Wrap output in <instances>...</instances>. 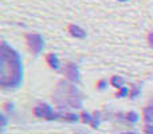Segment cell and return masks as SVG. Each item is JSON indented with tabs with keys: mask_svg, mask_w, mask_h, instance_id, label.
Returning a JSON list of instances; mask_svg holds the SVG:
<instances>
[{
	"mask_svg": "<svg viewBox=\"0 0 153 134\" xmlns=\"http://www.w3.org/2000/svg\"><path fill=\"white\" fill-rule=\"evenodd\" d=\"M110 83H111V86L117 87V89H121L122 84H124V79L118 78V76H113V78H111V81H110Z\"/></svg>",
	"mask_w": 153,
	"mask_h": 134,
	"instance_id": "obj_6",
	"label": "cell"
},
{
	"mask_svg": "<svg viewBox=\"0 0 153 134\" xmlns=\"http://www.w3.org/2000/svg\"><path fill=\"white\" fill-rule=\"evenodd\" d=\"M34 114L36 117H43V118H47V119H51L53 118V110L48 105H40V106H36L34 109Z\"/></svg>",
	"mask_w": 153,
	"mask_h": 134,
	"instance_id": "obj_2",
	"label": "cell"
},
{
	"mask_svg": "<svg viewBox=\"0 0 153 134\" xmlns=\"http://www.w3.org/2000/svg\"><path fill=\"white\" fill-rule=\"evenodd\" d=\"M137 118H138V115L134 113V111H130V113L128 114V119H129L130 122H136L137 121Z\"/></svg>",
	"mask_w": 153,
	"mask_h": 134,
	"instance_id": "obj_9",
	"label": "cell"
},
{
	"mask_svg": "<svg viewBox=\"0 0 153 134\" xmlns=\"http://www.w3.org/2000/svg\"><path fill=\"white\" fill-rule=\"evenodd\" d=\"M148 42H149V44L153 47V32H151V34L148 35Z\"/></svg>",
	"mask_w": 153,
	"mask_h": 134,
	"instance_id": "obj_13",
	"label": "cell"
},
{
	"mask_svg": "<svg viewBox=\"0 0 153 134\" xmlns=\"http://www.w3.org/2000/svg\"><path fill=\"white\" fill-rule=\"evenodd\" d=\"M69 32H70V35H71V36L79 38V39L86 38V32H85L81 27L75 26V24H70V26H69Z\"/></svg>",
	"mask_w": 153,
	"mask_h": 134,
	"instance_id": "obj_4",
	"label": "cell"
},
{
	"mask_svg": "<svg viewBox=\"0 0 153 134\" xmlns=\"http://www.w3.org/2000/svg\"><path fill=\"white\" fill-rule=\"evenodd\" d=\"M126 93H128V89H126V87H122V89L120 90V93H117V97L124 98L125 95H126Z\"/></svg>",
	"mask_w": 153,
	"mask_h": 134,
	"instance_id": "obj_10",
	"label": "cell"
},
{
	"mask_svg": "<svg viewBox=\"0 0 153 134\" xmlns=\"http://www.w3.org/2000/svg\"><path fill=\"white\" fill-rule=\"evenodd\" d=\"M118 1H126V0H118Z\"/></svg>",
	"mask_w": 153,
	"mask_h": 134,
	"instance_id": "obj_15",
	"label": "cell"
},
{
	"mask_svg": "<svg viewBox=\"0 0 153 134\" xmlns=\"http://www.w3.org/2000/svg\"><path fill=\"white\" fill-rule=\"evenodd\" d=\"M27 43H28L30 48H31V51L35 55H38V54L40 53V50L43 48V39H42V36L38 34L27 35Z\"/></svg>",
	"mask_w": 153,
	"mask_h": 134,
	"instance_id": "obj_1",
	"label": "cell"
},
{
	"mask_svg": "<svg viewBox=\"0 0 153 134\" xmlns=\"http://www.w3.org/2000/svg\"><path fill=\"white\" fill-rule=\"evenodd\" d=\"M66 75L69 79H71L73 82H78L79 81V75H78V70L73 63H66Z\"/></svg>",
	"mask_w": 153,
	"mask_h": 134,
	"instance_id": "obj_3",
	"label": "cell"
},
{
	"mask_svg": "<svg viewBox=\"0 0 153 134\" xmlns=\"http://www.w3.org/2000/svg\"><path fill=\"white\" fill-rule=\"evenodd\" d=\"M106 84H108V83H106L105 79H101V81L97 83V86H98V89H100V90H102V89H105Z\"/></svg>",
	"mask_w": 153,
	"mask_h": 134,
	"instance_id": "obj_11",
	"label": "cell"
},
{
	"mask_svg": "<svg viewBox=\"0 0 153 134\" xmlns=\"http://www.w3.org/2000/svg\"><path fill=\"white\" fill-rule=\"evenodd\" d=\"M145 133L146 134H153V126H145Z\"/></svg>",
	"mask_w": 153,
	"mask_h": 134,
	"instance_id": "obj_12",
	"label": "cell"
},
{
	"mask_svg": "<svg viewBox=\"0 0 153 134\" xmlns=\"http://www.w3.org/2000/svg\"><path fill=\"white\" fill-rule=\"evenodd\" d=\"M82 118H83V122H86V124H90V125H91L93 119H94V118H91V115H90L89 113H82Z\"/></svg>",
	"mask_w": 153,
	"mask_h": 134,
	"instance_id": "obj_8",
	"label": "cell"
},
{
	"mask_svg": "<svg viewBox=\"0 0 153 134\" xmlns=\"http://www.w3.org/2000/svg\"><path fill=\"white\" fill-rule=\"evenodd\" d=\"M122 134H134V133H122Z\"/></svg>",
	"mask_w": 153,
	"mask_h": 134,
	"instance_id": "obj_14",
	"label": "cell"
},
{
	"mask_svg": "<svg viewBox=\"0 0 153 134\" xmlns=\"http://www.w3.org/2000/svg\"><path fill=\"white\" fill-rule=\"evenodd\" d=\"M46 61H47L48 66L51 68H59V59L58 56H56V54H48L47 56H46Z\"/></svg>",
	"mask_w": 153,
	"mask_h": 134,
	"instance_id": "obj_5",
	"label": "cell"
},
{
	"mask_svg": "<svg viewBox=\"0 0 153 134\" xmlns=\"http://www.w3.org/2000/svg\"><path fill=\"white\" fill-rule=\"evenodd\" d=\"M144 117H145L146 121L153 119V107H146L145 111H144Z\"/></svg>",
	"mask_w": 153,
	"mask_h": 134,
	"instance_id": "obj_7",
	"label": "cell"
}]
</instances>
